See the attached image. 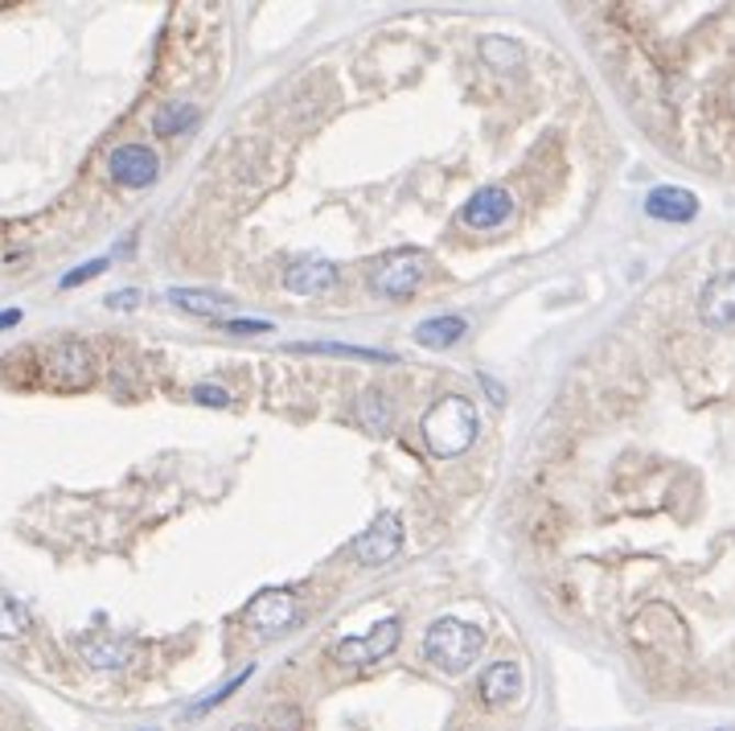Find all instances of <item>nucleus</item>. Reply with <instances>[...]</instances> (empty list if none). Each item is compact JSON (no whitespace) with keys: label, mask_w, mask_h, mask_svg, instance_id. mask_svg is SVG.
I'll return each instance as SVG.
<instances>
[{"label":"nucleus","mask_w":735,"mask_h":731,"mask_svg":"<svg viewBox=\"0 0 735 731\" xmlns=\"http://www.w3.org/2000/svg\"><path fill=\"white\" fill-rule=\"evenodd\" d=\"M477 690H481V702L486 707H505L522 695V666L517 662H493V666L477 678Z\"/></svg>","instance_id":"obj_12"},{"label":"nucleus","mask_w":735,"mask_h":731,"mask_svg":"<svg viewBox=\"0 0 735 731\" xmlns=\"http://www.w3.org/2000/svg\"><path fill=\"white\" fill-rule=\"evenodd\" d=\"M510 219H514V198L501 186H481L460 210V222L472 226V231H498Z\"/></svg>","instance_id":"obj_8"},{"label":"nucleus","mask_w":735,"mask_h":731,"mask_svg":"<svg viewBox=\"0 0 735 731\" xmlns=\"http://www.w3.org/2000/svg\"><path fill=\"white\" fill-rule=\"evenodd\" d=\"M79 650H82V657H87L94 669H120L127 662V645H124V641H82Z\"/></svg>","instance_id":"obj_17"},{"label":"nucleus","mask_w":735,"mask_h":731,"mask_svg":"<svg viewBox=\"0 0 735 731\" xmlns=\"http://www.w3.org/2000/svg\"><path fill=\"white\" fill-rule=\"evenodd\" d=\"M300 617V600L292 588H264L255 600L247 605V624L259 629V633H283L288 624H297Z\"/></svg>","instance_id":"obj_7"},{"label":"nucleus","mask_w":735,"mask_h":731,"mask_svg":"<svg viewBox=\"0 0 735 731\" xmlns=\"http://www.w3.org/2000/svg\"><path fill=\"white\" fill-rule=\"evenodd\" d=\"M465 333H469V321H465V317H427V321L415 325V342H420L423 350H448V345H456Z\"/></svg>","instance_id":"obj_15"},{"label":"nucleus","mask_w":735,"mask_h":731,"mask_svg":"<svg viewBox=\"0 0 735 731\" xmlns=\"http://www.w3.org/2000/svg\"><path fill=\"white\" fill-rule=\"evenodd\" d=\"M25 629H30V612L16 605L13 596H4V591H0V641L21 638Z\"/></svg>","instance_id":"obj_21"},{"label":"nucleus","mask_w":735,"mask_h":731,"mask_svg":"<svg viewBox=\"0 0 735 731\" xmlns=\"http://www.w3.org/2000/svg\"><path fill=\"white\" fill-rule=\"evenodd\" d=\"M108 264H111V259H91V264H82V267H75V272H66L63 288H79V284L91 280V276H103V272H108Z\"/></svg>","instance_id":"obj_23"},{"label":"nucleus","mask_w":735,"mask_h":731,"mask_svg":"<svg viewBox=\"0 0 735 731\" xmlns=\"http://www.w3.org/2000/svg\"><path fill=\"white\" fill-rule=\"evenodd\" d=\"M250 674H255V666H247V669H243V674H235V678H231V683L222 686V690H214V695H210V699H202V702H198V707H193V711H189V719H198V716H205V711H210V707H214V702H222V699H231V695H235L238 686L247 683Z\"/></svg>","instance_id":"obj_22"},{"label":"nucleus","mask_w":735,"mask_h":731,"mask_svg":"<svg viewBox=\"0 0 735 731\" xmlns=\"http://www.w3.org/2000/svg\"><path fill=\"white\" fill-rule=\"evenodd\" d=\"M481 58H486L489 66H498V70H514L517 63H522V49H517V42H510V37H481Z\"/></svg>","instance_id":"obj_20"},{"label":"nucleus","mask_w":735,"mask_h":731,"mask_svg":"<svg viewBox=\"0 0 735 731\" xmlns=\"http://www.w3.org/2000/svg\"><path fill=\"white\" fill-rule=\"evenodd\" d=\"M486 650V633L469 621H456V617H439V621L427 624L423 633V654L427 662L439 669V674H465L472 669V662Z\"/></svg>","instance_id":"obj_2"},{"label":"nucleus","mask_w":735,"mask_h":731,"mask_svg":"<svg viewBox=\"0 0 735 731\" xmlns=\"http://www.w3.org/2000/svg\"><path fill=\"white\" fill-rule=\"evenodd\" d=\"M21 321V309H0V329H13Z\"/></svg>","instance_id":"obj_27"},{"label":"nucleus","mask_w":735,"mask_h":731,"mask_svg":"<svg viewBox=\"0 0 735 731\" xmlns=\"http://www.w3.org/2000/svg\"><path fill=\"white\" fill-rule=\"evenodd\" d=\"M136 304H141V292H136V288L108 296V309H115V312H127V309H136Z\"/></svg>","instance_id":"obj_25"},{"label":"nucleus","mask_w":735,"mask_h":731,"mask_svg":"<svg viewBox=\"0 0 735 731\" xmlns=\"http://www.w3.org/2000/svg\"><path fill=\"white\" fill-rule=\"evenodd\" d=\"M193 403H202V407H231V395H226L222 387H214V383H210V387H205V383H198V387H193Z\"/></svg>","instance_id":"obj_24"},{"label":"nucleus","mask_w":735,"mask_h":731,"mask_svg":"<svg viewBox=\"0 0 735 731\" xmlns=\"http://www.w3.org/2000/svg\"><path fill=\"white\" fill-rule=\"evenodd\" d=\"M46 366H49V374L58 378V383H87L91 378V354H87V345H58L54 354L46 358Z\"/></svg>","instance_id":"obj_14"},{"label":"nucleus","mask_w":735,"mask_h":731,"mask_svg":"<svg viewBox=\"0 0 735 731\" xmlns=\"http://www.w3.org/2000/svg\"><path fill=\"white\" fill-rule=\"evenodd\" d=\"M399 546H403V518L394 510H382L375 513V522L354 534L349 539V555L366 567H382V563H391L399 555Z\"/></svg>","instance_id":"obj_5"},{"label":"nucleus","mask_w":735,"mask_h":731,"mask_svg":"<svg viewBox=\"0 0 735 731\" xmlns=\"http://www.w3.org/2000/svg\"><path fill=\"white\" fill-rule=\"evenodd\" d=\"M231 731H255V728H250V723H238V728H231Z\"/></svg>","instance_id":"obj_28"},{"label":"nucleus","mask_w":735,"mask_h":731,"mask_svg":"<svg viewBox=\"0 0 735 731\" xmlns=\"http://www.w3.org/2000/svg\"><path fill=\"white\" fill-rule=\"evenodd\" d=\"M423 276H427V264H423L420 251H387L370 272V288L387 300H403L420 288Z\"/></svg>","instance_id":"obj_4"},{"label":"nucleus","mask_w":735,"mask_h":731,"mask_svg":"<svg viewBox=\"0 0 735 731\" xmlns=\"http://www.w3.org/2000/svg\"><path fill=\"white\" fill-rule=\"evenodd\" d=\"M108 177L124 189H148L160 177V156L148 144H120L108 153Z\"/></svg>","instance_id":"obj_6"},{"label":"nucleus","mask_w":735,"mask_h":731,"mask_svg":"<svg viewBox=\"0 0 735 731\" xmlns=\"http://www.w3.org/2000/svg\"><path fill=\"white\" fill-rule=\"evenodd\" d=\"M699 317H703L706 329H735V272H723L706 284L703 296H699Z\"/></svg>","instance_id":"obj_10"},{"label":"nucleus","mask_w":735,"mask_h":731,"mask_svg":"<svg viewBox=\"0 0 735 731\" xmlns=\"http://www.w3.org/2000/svg\"><path fill=\"white\" fill-rule=\"evenodd\" d=\"M337 284V267L328 259H297L283 272V288L297 296H321Z\"/></svg>","instance_id":"obj_11"},{"label":"nucleus","mask_w":735,"mask_h":731,"mask_svg":"<svg viewBox=\"0 0 735 731\" xmlns=\"http://www.w3.org/2000/svg\"><path fill=\"white\" fill-rule=\"evenodd\" d=\"M169 300L177 309H186L189 317H222L235 309V296L214 292V288H172Z\"/></svg>","instance_id":"obj_13"},{"label":"nucleus","mask_w":735,"mask_h":731,"mask_svg":"<svg viewBox=\"0 0 735 731\" xmlns=\"http://www.w3.org/2000/svg\"><path fill=\"white\" fill-rule=\"evenodd\" d=\"M403 638V624L399 617H382V621L370 629V633H361V638H342L333 641V657L342 662V666H354V669H366L382 662V657L394 654V645Z\"/></svg>","instance_id":"obj_3"},{"label":"nucleus","mask_w":735,"mask_h":731,"mask_svg":"<svg viewBox=\"0 0 735 731\" xmlns=\"http://www.w3.org/2000/svg\"><path fill=\"white\" fill-rule=\"evenodd\" d=\"M300 354H342V358H366V362H394V354H382V350H361V345H342V342H309V345H292Z\"/></svg>","instance_id":"obj_18"},{"label":"nucleus","mask_w":735,"mask_h":731,"mask_svg":"<svg viewBox=\"0 0 735 731\" xmlns=\"http://www.w3.org/2000/svg\"><path fill=\"white\" fill-rule=\"evenodd\" d=\"M358 411H361V423L375 432V436H387V428H391V407H387V399L378 395V390H366L361 395V403H358Z\"/></svg>","instance_id":"obj_19"},{"label":"nucleus","mask_w":735,"mask_h":731,"mask_svg":"<svg viewBox=\"0 0 735 731\" xmlns=\"http://www.w3.org/2000/svg\"><path fill=\"white\" fill-rule=\"evenodd\" d=\"M477 432H481V420H477V407L465 395H444L423 416V444H427L432 456H444V461L469 452Z\"/></svg>","instance_id":"obj_1"},{"label":"nucleus","mask_w":735,"mask_h":731,"mask_svg":"<svg viewBox=\"0 0 735 731\" xmlns=\"http://www.w3.org/2000/svg\"><path fill=\"white\" fill-rule=\"evenodd\" d=\"M193 124H198V108H189V103H165L153 115V132L157 136H177V132H189Z\"/></svg>","instance_id":"obj_16"},{"label":"nucleus","mask_w":735,"mask_h":731,"mask_svg":"<svg viewBox=\"0 0 735 731\" xmlns=\"http://www.w3.org/2000/svg\"><path fill=\"white\" fill-rule=\"evenodd\" d=\"M231 333H271V321H222Z\"/></svg>","instance_id":"obj_26"},{"label":"nucleus","mask_w":735,"mask_h":731,"mask_svg":"<svg viewBox=\"0 0 735 731\" xmlns=\"http://www.w3.org/2000/svg\"><path fill=\"white\" fill-rule=\"evenodd\" d=\"M645 214L657 222L687 226V222L699 219V198L682 186H657V189H649V198H645Z\"/></svg>","instance_id":"obj_9"}]
</instances>
